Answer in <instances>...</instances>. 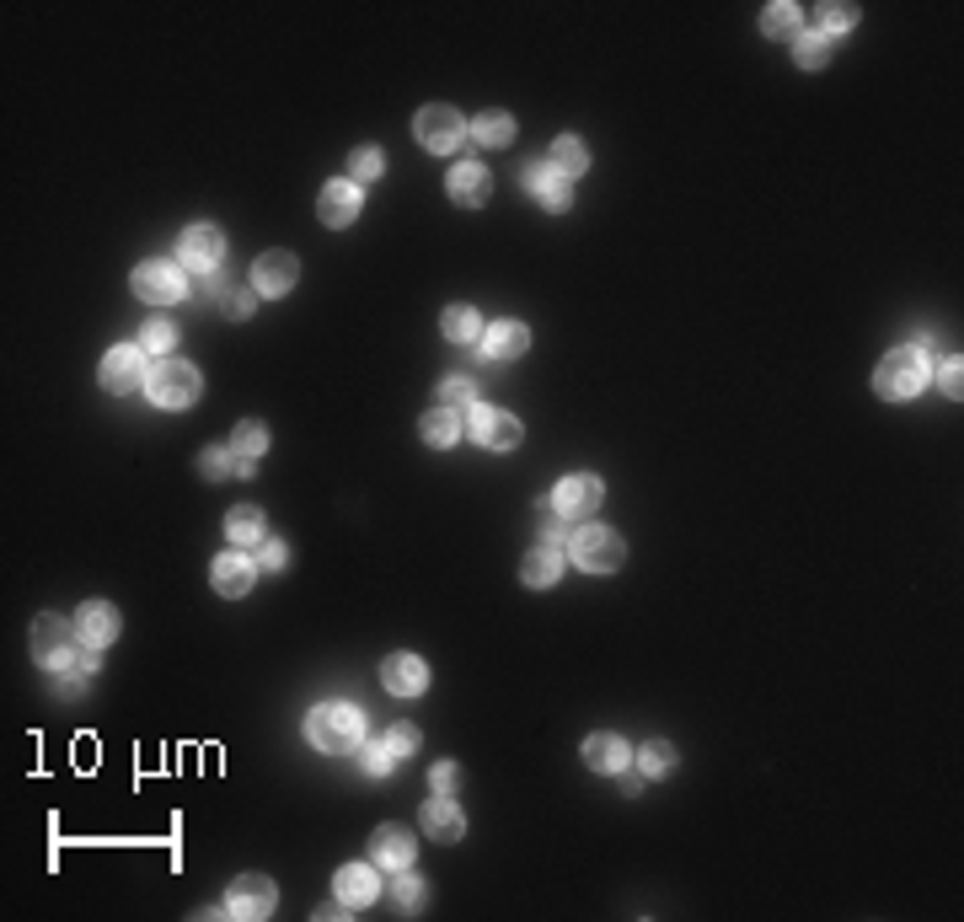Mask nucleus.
<instances>
[{"mask_svg":"<svg viewBox=\"0 0 964 922\" xmlns=\"http://www.w3.org/2000/svg\"><path fill=\"white\" fill-rule=\"evenodd\" d=\"M932 381V360H927V332L916 338V343H900L890 349L884 360H879V371H874V392L890 397V402H911V397L922 392Z\"/></svg>","mask_w":964,"mask_h":922,"instance_id":"obj_1","label":"nucleus"},{"mask_svg":"<svg viewBox=\"0 0 964 922\" xmlns=\"http://www.w3.org/2000/svg\"><path fill=\"white\" fill-rule=\"evenodd\" d=\"M306 740L327 751V756H349V751H359V740H365V714L359 708H349V703H321L312 708V719H306Z\"/></svg>","mask_w":964,"mask_h":922,"instance_id":"obj_2","label":"nucleus"},{"mask_svg":"<svg viewBox=\"0 0 964 922\" xmlns=\"http://www.w3.org/2000/svg\"><path fill=\"white\" fill-rule=\"evenodd\" d=\"M204 392V381H198V371H193L188 360H156L150 365V376H145V397L156 402V408H193Z\"/></svg>","mask_w":964,"mask_h":922,"instance_id":"obj_3","label":"nucleus"},{"mask_svg":"<svg viewBox=\"0 0 964 922\" xmlns=\"http://www.w3.org/2000/svg\"><path fill=\"white\" fill-rule=\"evenodd\" d=\"M75 655H81L75 622H64V617H54V611H44V617L33 622V659H38L44 670L64 676V670L75 665Z\"/></svg>","mask_w":964,"mask_h":922,"instance_id":"obj_4","label":"nucleus"},{"mask_svg":"<svg viewBox=\"0 0 964 922\" xmlns=\"http://www.w3.org/2000/svg\"><path fill=\"white\" fill-rule=\"evenodd\" d=\"M461 429H466L483 451H514V446H520V418H510L504 408H483V402H472Z\"/></svg>","mask_w":964,"mask_h":922,"instance_id":"obj_5","label":"nucleus"},{"mask_svg":"<svg viewBox=\"0 0 964 922\" xmlns=\"http://www.w3.org/2000/svg\"><path fill=\"white\" fill-rule=\"evenodd\" d=\"M129 284H134V295L139 301H150V306H172V301H183V268L167 264V258H150V264H139L129 274Z\"/></svg>","mask_w":964,"mask_h":922,"instance_id":"obj_6","label":"nucleus"},{"mask_svg":"<svg viewBox=\"0 0 964 922\" xmlns=\"http://www.w3.org/2000/svg\"><path fill=\"white\" fill-rule=\"evenodd\" d=\"M413 130H418V145H424V150H435V156L461 150V139H466L461 113H455V108H446V102H429V108L413 119Z\"/></svg>","mask_w":964,"mask_h":922,"instance_id":"obj_7","label":"nucleus"},{"mask_svg":"<svg viewBox=\"0 0 964 922\" xmlns=\"http://www.w3.org/2000/svg\"><path fill=\"white\" fill-rule=\"evenodd\" d=\"M622 558H627V547H622L617 531L584 526L574 536V563L578 569H589V574H611V569H622Z\"/></svg>","mask_w":964,"mask_h":922,"instance_id":"obj_8","label":"nucleus"},{"mask_svg":"<svg viewBox=\"0 0 964 922\" xmlns=\"http://www.w3.org/2000/svg\"><path fill=\"white\" fill-rule=\"evenodd\" d=\"M600 499H606V488H600V477H589V472H574V477H563V483L552 488V510H558L563 521H589V515L600 510Z\"/></svg>","mask_w":964,"mask_h":922,"instance_id":"obj_9","label":"nucleus"},{"mask_svg":"<svg viewBox=\"0 0 964 922\" xmlns=\"http://www.w3.org/2000/svg\"><path fill=\"white\" fill-rule=\"evenodd\" d=\"M178 264L193 268V274H220L225 264V236L215 226H188L183 242H178Z\"/></svg>","mask_w":964,"mask_h":922,"instance_id":"obj_10","label":"nucleus"},{"mask_svg":"<svg viewBox=\"0 0 964 922\" xmlns=\"http://www.w3.org/2000/svg\"><path fill=\"white\" fill-rule=\"evenodd\" d=\"M145 376H150V365H145V349H139V343H119V349L102 354V387H108V392H134Z\"/></svg>","mask_w":964,"mask_h":922,"instance_id":"obj_11","label":"nucleus"},{"mask_svg":"<svg viewBox=\"0 0 964 922\" xmlns=\"http://www.w3.org/2000/svg\"><path fill=\"white\" fill-rule=\"evenodd\" d=\"M273 879H263V874H242L236 885H231V896H225V912L231 918H268L273 912Z\"/></svg>","mask_w":964,"mask_h":922,"instance_id":"obj_12","label":"nucleus"},{"mask_svg":"<svg viewBox=\"0 0 964 922\" xmlns=\"http://www.w3.org/2000/svg\"><path fill=\"white\" fill-rule=\"evenodd\" d=\"M332 890H338V901H343L349 912H365V907L381 896V885H376V869H370V863H343V869L332 874Z\"/></svg>","mask_w":964,"mask_h":922,"instance_id":"obj_13","label":"nucleus"},{"mask_svg":"<svg viewBox=\"0 0 964 922\" xmlns=\"http://www.w3.org/2000/svg\"><path fill=\"white\" fill-rule=\"evenodd\" d=\"M295 279H301V264H295L290 253H263L253 264V290L268 295V301H273V295H290Z\"/></svg>","mask_w":964,"mask_h":922,"instance_id":"obj_14","label":"nucleus"},{"mask_svg":"<svg viewBox=\"0 0 964 922\" xmlns=\"http://www.w3.org/2000/svg\"><path fill=\"white\" fill-rule=\"evenodd\" d=\"M359 204H365V198H359V183H354V178H338V183H327V189H321V204H317L321 226H332V231L354 226Z\"/></svg>","mask_w":964,"mask_h":922,"instance_id":"obj_15","label":"nucleus"},{"mask_svg":"<svg viewBox=\"0 0 964 922\" xmlns=\"http://www.w3.org/2000/svg\"><path fill=\"white\" fill-rule=\"evenodd\" d=\"M75 639L91 644V650H108V644L119 639V611H113L108 600H86V606L75 611Z\"/></svg>","mask_w":964,"mask_h":922,"instance_id":"obj_16","label":"nucleus"},{"mask_svg":"<svg viewBox=\"0 0 964 922\" xmlns=\"http://www.w3.org/2000/svg\"><path fill=\"white\" fill-rule=\"evenodd\" d=\"M525 194L536 198L541 209H552V215H563L574 198H569V178H558L552 172V161H530L525 167Z\"/></svg>","mask_w":964,"mask_h":922,"instance_id":"obj_17","label":"nucleus"},{"mask_svg":"<svg viewBox=\"0 0 964 922\" xmlns=\"http://www.w3.org/2000/svg\"><path fill=\"white\" fill-rule=\"evenodd\" d=\"M450 198L455 204H466V209H477V204H488L493 194V178H488V167L483 161H461V167H450Z\"/></svg>","mask_w":964,"mask_h":922,"instance_id":"obj_18","label":"nucleus"},{"mask_svg":"<svg viewBox=\"0 0 964 922\" xmlns=\"http://www.w3.org/2000/svg\"><path fill=\"white\" fill-rule=\"evenodd\" d=\"M381 681H386V692H396V697H418L429 687V665L418 655H391L381 665Z\"/></svg>","mask_w":964,"mask_h":922,"instance_id":"obj_19","label":"nucleus"},{"mask_svg":"<svg viewBox=\"0 0 964 922\" xmlns=\"http://www.w3.org/2000/svg\"><path fill=\"white\" fill-rule=\"evenodd\" d=\"M370 858L381 863V869H413V837L402 832V826H376V837H370Z\"/></svg>","mask_w":964,"mask_h":922,"instance_id":"obj_20","label":"nucleus"},{"mask_svg":"<svg viewBox=\"0 0 964 922\" xmlns=\"http://www.w3.org/2000/svg\"><path fill=\"white\" fill-rule=\"evenodd\" d=\"M253 574H257V563L253 558H242V553H220L215 569H209V580H215V591L220 595H247L253 591Z\"/></svg>","mask_w":964,"mask_h":922,"instance_id":"obj_21","label":"nucleus"},{"mask_svg":"<svg viewBox=\"0 0 964 922\" xmlns=\"http://www.w3.org/2000/svg\"><path fill=\"white\" fill-rule=\"evenodd\" d=\"M268 451V429L247 418V424H236V435H231V457H236V477H253L257 472V457Z\"/></svg>","mask_w":964,"mask_h":922,"instance_id":"obj_22","label":"nucleus"},{"mask_svg":"<svg viewBox=\"0 0 964 922\" xmlns=\"http://www.w3.org/2000/svg\"><path fill=\"white\" fill-rule=\"evenodd\" d=\"M584 762H589L595 773H622V767H627V740L611 735V729H600V735L584 740Z\"/></svg>","mask_w":964,"mask_h":922,"instance_id":"obj_23","label":"nucleus"},{"mask_svg":"<svg viewBox=\"0 0 964 922\" xmlns=\"http://www.w3.org/2000/svg\"><path fill=\"white\" fill-rule=\"evenodd\" d=\"M525 343H530V332L520 328V323H493V328L483 332V354H488L493 365L520 360V354H525Z\"/></svg>","mask_w":964,"mask_h":922,"instance_id":"obj_24","label":"nucleus"},{"mask_svg":"<svg viewBox=\"0 0 964 922\" xmlns=\"http://www.w3.org/2000/svg\"><path fill=\"white\" fill-rule=\"evenodd\" d=\"M424 832L440 837V842H455V837L466 832V821H461V810L450 804V793H435V799L424 804Z\"/></svg>","mask_w":964,"mask_h":922,"instance_id":"obj_25","label":"nucleus"},{"mask_svg":"<svg viewBox=\"0 0 964 922\" xmlns=\"http://www.w3.org/2000/svg\"><path fill=\"white\" fill-rule=\"evenodd\" d=\"M520 580H525L530 591H547V585H558V580H563V558H558L547 542H541V547H536V553L520 563Z\"/></svg>","mask_w":964,"mask_h":922,"instance_id":"obj_26","label":"nucleus"},{"mask_svg":"<svg viewBox=\"0 0 964 922\" xmlns=\"http://www.w3.org/2000/svg\"><path fill=\"white\" fill-rule=\"evenodd\" d=\"M225 542L257 547V542H263V510H257V505H236V510L225 515Z\"/></svg>","mask_w":964,"mask_h":922,"instance_id":"obj_27","label":"nucleus"},{"mask_svg":"<svg viewBox=\"0 0 964 922\" xmlns=\"http://www.w3.org/2000/svg\"><path fill=\"white\" fill-rule=\"evenodd\" d=\"M472 139L483 145V150H504L514 139V119L504 113V108H493V113H483L477 124H472Z\"/></svg>","mask_w":964,"mask_h":922,"instance_id":"obj_28","label":"nucleus"},{"mask_svg":"<svg viewBox=\"0 0 964 922\" xmlns=\"http://www.w3.org/2000/svg\"><path fill=\"white\" fill-rule=\"evenodd\" d=\"M418 435H424V446H435V451L455 446V435H461V418H455V408H435V413H424Z\"/></svg>","mask_w":964,"mask_h":922,"instance_id":"obj_29","label":"nucleus"},{"mask_svg":"<svg viewBox=\"0 0 964 922\" xmlns=\"http://www.w3.org/2000/svg\"><path fill=\"white\" fill-rule=\"evenodd\" d=\"M547 161H552V172H558V178H578V172L589 167V150H584V139L563 134V139L552 145V156H547Z\"/></svg>","mask_w":964,"mask_h":922,"instance_id":"obj_30","label":"nucleus"},{"mask_svg":"<svg viewBox=\"0 0 964 922\" xmlns=\"http://www.w3.org/2000/svg\"><path fill=\"white\" fill-rule=\"evenodd\" d=\"M440 332H446L450 343H472V338L483 332V323H477L472 306H446V312H440Z\"/></svg>","mask_w":964,"mask_h":922,"instance_id":"obj_31","label":"nucleus"},{"mask_svg":"<svg viewBox=\"0 0 964 922\" xmlns=\"http://www.w3.org/2000/svg\"><path fill=\"white\" fill-rule=\"evenodd\" d=\"M798 22H804V11L788 5V0H777V5L761 11V27H767L771 38H798Z\"/></svg>","mask_w":964,"mask_h":922,"instance_id":"obj_32","label":"nucleus"},{"mask_svg":"<svg viewBox=\"0 0 964 922\" xmlns=\"http://www.w3.org/2000/svg\"><path fill=\"white\" fill-rule=\"evenodd\" d=\"M793 60L804 70H820L831 60V38H826V33H798V38H793Z\"/></svg>","mask_w":964,"mask_h":922,"instance_id":"obj_33","label":"nucleus"},{"mask_svg":"<svg viewBox=\"0 0 964 922\" xmlns=\"http://www.w3.org/2000/svg\"><path fill=\"white\" fill-rule=\"evenodd\" d=\"M172 343H178V328H172L167 317H150V323L139 328V349H145V354H161V360H167Z\"/></svg>","mask_w":964,"mask_h":922,"instance_id":"obj_34","label":"nucleus"},{"mask_svg":"<svg viewBox=\"0 0 964 922\" xmlns=\"http://www.w3.org/2000/svg\"><path fill=\"white\" fill-rule=\"evenodd\" d=\"M381 172H386L381 145H359V150L349 156V178H354V183H376Z\"/></svg>","mask_w":964,"mask_h":922,"instance_id":"obj_35","label":"nucleus"},{"mask_svg":"<svg viewBox=\"0 0 964 922\" xmlns=\"http://www.w3.org/2000/svg\"><path fill=\"white\" fill-rule=\"evenodd\" d=\"M638 767H643V778H664L675 767V745L670 740H648L638 751Z\"/></svg>","mask_w":964,"mask_h":922,"instance_id":"obj_36","label":"nucleus"},{"mask_svg":"<svg viewBox=\"0 0 964 922\" xmlns=\"http://www.w3.org/2000/svg\"><path fill=\"white\" fill-rule=\"evenodd\" d=\"M391 896H396V907H402V912H418V901H424V879H418L413 869H396Z\"/></svg>","mask_w":964,"mask_h":922,"instance_id":"obj_37","label":"nucleus"},{"mask_svg":"<svg viewBox=\"0 0 964 922\" xmlns=\"http://www.w3.org/2000/svg\"><path fill=\"white\" fill-rule=\"evenodd\" d=\"M852 27H857V5H846V0L820 5V33H852Z\"/></svg>","mask_w":964,"mask_h":922,"instance_id":"obj_38","label":"nucleus"},{"mask_svg":"<svg viewBox=\"0 0 964 922\" xmlns=\"http://www.w3.org/2000/svg\"><path fill=\"white\" fill-rule=\"evenodd\" d=\"M472 402H477L472 376H446V381H440V408H472Z\"/></svg>","mask_w":964,"mask_h":922,"instance_id":"obj_39","label":"nucleus"},{"mask_svg":"<svg viewBox=\"0 0 964 922\" xmlns=\"http://www.w3.org/2000/svg\"><path fill=\"white\" fill-rule=\"evenodd\" d=\"M536 531H541V542H547V547H558V542L569 536V521H563V515L552 510V499H547V505L536 510Z\"/></svg>","mask_w":964,"mask_h":922,"instance_id":"obj_40","label":"nucleus"},{"mask_svg":"<svg viewBox=\"0 0 964 922\" xmlns=\"http://www.w3.org/2000/svg\"><path fill=\"white\" fill-rule=\"evenodd\" d=\"M359 762H365V773H391V745L386 740H359Z\"/></svg>","mask_w":964,"mask_h":922,"instance_id":"obj_41","label":"nucleus"},{"mask_svg":"<svg viewBox=\"0 0 964 922\" xmlns=\"http://www.w3.org/2000/svg\"><path fill=\"white\" fill-rule=\"evenodd\" d=\"M198 472H204V477H225V472H236V457H225V446H209V451L198 457Z\"/></svg>","mask_w":964,"mask_h":922,"instance_id":"obj_42","label":"nucleus"},{"mask_svg":"<svg viewBox=\"0 0 964 922\" xmlns=\"http://www.w3.org/2000/svg\"><path fill=\"white\" fill-rule=\"evenodd\" d=\"M381 740L391 745V756H407V751H418V729H413V725H391Z\"/></svg>","mask_w":964,"mask_h":922,"instance_id":"obj_43","label":"nucleus"},{"mask_svg":"<svg viewBox=\"0 0 964 922\" xmlns=\"http://www.w3.org/2000/svg\"><path fill=\"white\" fill-rule=\"evenodd\" d=\"M253 563H257V569H284V542H279V536H263Z\"/></svg>","mask_w":964,"mask_h":922,"instance_id":"obj_44","label":"nucleus"},{"mask_svg":"<svg viewBox=\"0 0 964 922\" xmlns=\"http://www.w3.org/2000/svg\"><path fill=\"white\" fill-rule=\"evenodd\" d=\"M455 784H461V773H455V762H435V767H429V789H435V793H450V789H455Z\"/></svg>","mask_w":964,"mask_h":922,"instance_id":"obj_45","label":"nucleus"},{"mask_svg":"<svg viewBox=\"0 0 964 922\" xmlns=\"http://www.w3.org/2000/svg\"><path fill=\"white\" fill-rule=\"evenodd\" d=\"M932 376H938V387H943L949 397H960V354L943 360V365H932Z\"/></svg>","mask_w":964,"mask_h":922,"instance_id":"obj_46","label":"nucleus"},{"mask_svg":"<svg viewBox=\"0 0 964 922\" xmlns=\"http://www.w3.org/2000/svg\"><path fill=\"white\" fill-rule=\"evenodd\" d=\"M253 301H257V290H236V295L225 301V312H231V317H247V312H253Z\"/></svg>","mask_w":964,"mask_h":922,"instance_id":"obj_47","label":"nucleus"}]
</instances>
